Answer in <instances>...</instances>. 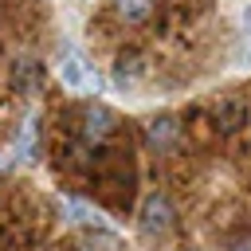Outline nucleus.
Listing matches in <instances>:
<instances>
[{"label": "nucleus", "instance_id": "nucleus-10", "mask_svg": "<svg viewBox=\"0 0 251 251\" xmlns=\"http://www.w3.org/2000/svg\"><path fill=\"white\" fill-rule=\"evenodd\" d=\"M63 220H67L71 227H90V224H98L102 216H98V208H94L90 200H82V196H63Z\"/></svg>", "mask_w": 251, "mask_h": 251}, {"label": "nucleus", "instance_id": "nucleus-2", "mask_svg": "<svg viewBox=\"0 0 251 251\" xmlns=\"http://www.w3.org/2000/svg\"><path fill=\"white\" fill-rule=\"evenodd\" d=\"M59 78H63V86L75 90V94H98V90H102V75H98L94 63H86L71 43H63V51H59Z\"/></svg>", "mask_w": 251, "mask_h": 251}, {"label": "nucleus", "instance_id": "nucleus-8", "mask_svg": "<svg viewBox=\"0 0 251 251\" xmlns=\"http://www.w3.org/2000/svg\"><path fill=\"white\" fill-rule=\"evenodd\" d=\"M216 129L220 133H235V129H243L247 126V106H243V98H235V94H227V98H220V106H216Z\"/></svg>", "mask_w": 251, "mask_h": 251}, {"label": "nucleus", "instance_id": "nucleus-5", "mask_svg": "<svg viewBox=\"0 0 251 251\" xmlns=\"http://www.w3.org/2000/svg\"><path fill=\"white\" fill-rule=\"evenodd\" d=\"M141 137H145V145H149L153 153H169V149H176V141L184 137V126H180L176 114H157V118H149V122L141 126Z\"/></svg>", "mask_w": 251, "mask_h": 251}, {"label": "nucleus", "instance_id": "nucleus-1", "mask_svg": "<svg viewBox=\"0 0 251 251\" xmlns=\"http://www.w3.org/2000/svg\"><path fill=\"white\" fill-rule=\"evenodd\" d=\"M118 129H122V118L110 106H102V102H82L75 110V137L82 145H90V149L110 145L118 137Z\"/></svg>", "mask_w": 251, "mask_h": 251}, {"label": "nucleus", "instance_id": "nucleus-14", "mask_svg": "<svg viewBox=\"0 0 251 251\" xmlns=\"http://www.w3.org/2000/svg\"><path fill=\"white\" fill-rule=\"evenodd\" d=\"M4 169H8V153H0V173H4Z\"/></svg>", "mask_w": 251, "mask_h": 251}, {"label": "nucleus", "instance_id": "nucleus-7", "mask_svg": "<svg viewBox=\"0 0 251 251\" xmlns=\"http://www.w3.org/2000/svg\"><path fill=\"white\" fill-rule=\"evenodd\" d=\"M75 251H126V243H122V239H118L110 227L90 224V227H82V231H78Z\"/></svg>", "mask_w": 251, "mask_h": 251}, {"label": "nucleus", "instance_id": "nucleus-4", "mask_svg": "<svg viewBox=\"0 0 251 251\" xmlns=\"http://www.w3.org/2000/svg\"><path fill=\"white\" fill-rule=\"evenodd\" d=\"M47 86V63L35 59V55H20L12 67H8V90L16 98H35L43 94Z\"/></svg>", "mask_w": 251, "mask_h": 251}, {"label": "nucleus", "instance_id": "nucleus-9", "mask_svg": "<svg viewBox=\"0 0 251 251\" xmlns=\"http://www.w3.org/2000/svg\"><path fill=\"white\" fill-rule=\"evenodd\" d=\"M141 75H145V55H141V51H133V47L118 51V63H114V82H118L122 90H129Z\"/></svg>", "mask_w": 251, "mask_h": 251}, {"label": "nucleus", "instance_id": "nucleus-15", "mask_svg": "<svg viewBox=\"0 0 251 251\" xmlns=\"http://www.w3.org/2000/svg\"><path fill=\"white\" fill-rule=\"evenodd\" d=\"M176 251H200V247H176Z\"/></svg>", "mask_w": 251, "mask_h": 251}, {"label": "nucleus", "instance_id": "nucleus-11", "mask_svg": "<svg viewBox=\"0 0 251 251\" xmlns=\"http://www.w3.org/2000/svg\"><path fill=\"white\" fill-rule=\"evenodd\" d=\"M153 8H157V0H114V12L122 24H145L153 16Z\"/></svg>", "mask_w": 251, "mask_h": 251}, {"label": "nucleus", "instance_id": "nucleus-13", "mask_svg": "<svg viewBox=\"0 0 251 251\" xmlns=\"http://www.w3.org/2000/svg\"><path fill=\"white\" fill-rule=\"evenodd\" d=\"M231 251H251V235H243V239H235V243H231Z\"/></svg>", "mask_w": 251, "mask_h": 251}, {"label": "nucleus", "instance_id": "nucleus-6", "mask_svg": "<svg viewBox=\"0 0 251 251\" xmlns=\"http://www.w3.org/2000/svg\"><path fill=\"white\" fill-rule=\"evenodd\" d=\"M12 153H16V161H39V153H43V122L39 118H27L20 126V133L12 141Z\"/></svg>", "mask_w": 251, "mask_h": 251}, {"label": "nucleus", "instance_id": "nucleus-3", "mask_svg": "<svg viewBox=\"0 0 251 251\" xmlns=\"http://www.w3.org/2000/svg\"><path fill=\"white\" fill-rule=\"evenodd\" d=\"M176 227V208L165 192H149L137 208V231L145 239H165L169 231Z\"/></svg>", "mask_w": 251, "mask_h": 251}, {"label": "nucleus", "instance_id": "nucleus-12", "mask_svg": "<svg viewBox=\"0 0 251 251\" xmlns=\"http://www.w3.org/2000/svg\"><path fill=\"white\" fill-rule=\"evenodd\" d=\"M243 55L251 59V8H243Z\"/></svg>", "mask_w": 251, "mask_h": 251}]
</instances>
